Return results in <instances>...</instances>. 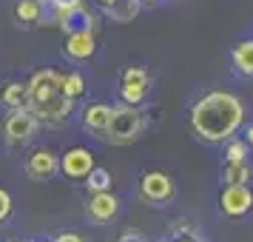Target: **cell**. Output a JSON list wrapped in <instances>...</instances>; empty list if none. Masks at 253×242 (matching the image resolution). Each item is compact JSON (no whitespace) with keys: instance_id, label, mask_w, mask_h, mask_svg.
<instances>
[{"instance_id":"obj_1","label":"cell","mask_w":253,"mask_h":242,"mask_svg":"<svg viewBox=\"0 0 253 242\" xmlns=\"http://www.w3.org/2000/svg\"><path fill=\"white\" fill-rule=\"evenodd\" d=\"M191 131L205 143H225L245 123V103L230 92H208L202 94L188 114Z\"/></svg>"},{"instance_id":"obj_2","label":"cell","mask_w":253,"mask_h":242,"mask_svg":"<svg viewBox=\"0 0 253 242\" xmlns=\"http://www.w3.org/2000/svg\"><path fill=\"white\" fill-rule=\"evenodd\" d=\"M148 128L145 111H139V105H114L111 108V123L105 131V140H111L114 145H131L134 140H139Z\"/></svg>"},{"instance_id":"obj_3","label":"cell","mask_w":253,"mask_h":242,"mask_svg":"<svg viewBox=\"0 0 253 242\" xmlns=\"http://www.w3.org/2000/svg\"><path fill=\"white\" fill-rule=\"evenodd\" d=\"M37 126H40V120L32 114V108H12L6 120H3V137L9 145H26L29 140L35 137Z\"/></svg>"},{"instance_id":"obj_4","label":"cell","mask_w":253,"mask_h":242,"mask_svg":"<svg viewBox=\"0 0 253 242\" xmlns=\"http://www.w3.org/2000/svg\"><path fill=\"white\" fill-rule=\"evenodd\" d=\"M139 196L151 205H168L176 196V185L165 171H145L139 177Z\"/></svg>"},{"instance_id":"obj_5","label":"cell","mask_w":253,"mask_h":242,"mask_svg":"<svg viewBox=\"0 0 253 242\" xmlns=\"http://www.w3.org/2000/svg\"><path fill=\"white\" fill-rule=\"evenodd\" d=\"M26 83H29V108L46 103V100H54V97L63 94V74L54 69L35 71Z\"/></svg>"},{"instance_id":"obj_6","label":"cell","mask_w":253,"mask_h":242,"mask_svg":"<svg viewBox=\"0 0 253 242\" xmlns=\"http://www.w3.org/2000/svg\"><path fill=\"white\" fill-rule=\"evenodd\" d=\"M219 211H222L225 217H233V219L251 214L253 211L251 185H222V194H219Z\"/></svg>"},{"instance_id":"obj_7","label":"cell","mask_w":253,"mask_h":242,"mask_svg":"<svg viewBox=\"0 0 253 242\" xmlns=\"http://www.w3.org/2000/svg\"><path fill=\"white\" fill-rule=\"evenodd\" d=\"M148 86H151V77L148 71L142 66H131L120 74V97L123 103L128 105H139L145 97H148Z\"/></svg>"},{"instance_id":"obj_8","label":"cell","mask_w":253,"mask_h":242,"mask_svg":"<svg viewBox=\"0 0 253 242\" xmlns=\"http://www.w3.org/2000/svg\"><path fill=\"white\" fill-rule=\"evenodd\" d=\"M51 20L63 29V32H74V29H91L97 32V17H94L83 3H71V6H54Z\"/></svg>"},{"instance_id":"obj_9","label":"cell","mask_w":253,"mask_h":242,"mask_svg":"<svg viewBox=\"0 0 253 242\" xmlns=\"http://www.w3.org/2000/svg\"><path fill=\"white\" fill-rule=\"evenodd\" d=\"M63 54L74 63H85L97 54V37H94L91 29H74V32H66V40H63Z\"/></svg>"},{"instance_id":"obj_10","label":"cell","mask_w":253,"mask_h":242,"mask_svg":"<svg viewBox=\"0 0 253 242\" xmlns=\"http://www.w3.org/2000/svg\"><path fill=\"white\" fill-rule=\"evenodd\" d=\"M94 168H97V162H94V154L88 148L77 145V148H69L66 154H60V171L69 180H85Z\"/></svg>"},{"instance_id":"obj_11","label":"cell","mask_w":253,"mask_h":242,"mask_svg":"<svg viewBox=\"0 0 253 242\" xmlns=\"http://www.w3.org/2000/svg\"><path fill=\"white\" fill-rule=\"evenodd\" d=\"M60 171V154L51 148H37L26 157V174L32 180H51L54 174Z\"/></svg>"},{"instance_id":"obj_12","label":"cell","mask_w":253,"mask_h":242,"mask_svg":"<svg viewBox=\"0 0 253 242\" xmlns=\"http://www.w3.org/2000/svg\"><path fill=\"white\" fill-rule=\"evenodd\" d=\"M85 214H88L91 222L105 225V222H111V219L120 214V199H117L111 191H97V194L88 196V202H85Z\"/></svg>"},{"instance_id":"obj_13","label":"cell","mask_w":253,"mask_h":242,"mask_svg":"<svg viewBox=\"0 0 253 242\" xmlns=\"http://www.w3.org/2000/svg\"><path fill=\"white\" fill-rule=\"evenodd\" d=\"M71 105H74V100L66 97V94H60V97H54V100H46V103H40V105H32V114H35L43 126H60V123L69 120Z\"/></svg>"},{"instance_id":"obj_14","label":"cell","mask_w":253,"mask_h":242,"mask_svg":"<svg viewBox=\"0 0 253 242\" xmlns=\"http://www.w3.org/2000/svg\"><path fill=\"white\" fill-rule=\"evenodd\" d=\"M111 108L114 105H108V103H88L83 108V126L88 131H94L97 137H105L108 123H111Z\"/></svg>"},{"instance_id":"obj_15","label":"cell","mask_w":253,"mask_h":242,"mask_svg":"<svg viewBox=\"0 0 253 242\" xmlns=\"http://www.w3.org/2000/svg\"><path fill=\"white\" fill-rule=\"evenodd\" d=\"M253 168L248 160H225L219 168V180L222 185H251Z\"/></svg>"},{"instance_id":"obj_16","label":"cell","mask_w":253,"mask_h":242,"mask_svg":"<svg viewBox=\"0 0 253 242\" xmlns=\"http://www.w3.org/2000/svg\"><path fill=\"white\" fill-rule=\"evenodd\" d=\"M0 105L12 108H29V83L23 80H9L0 86Z\"/></svg>"},{"instance_id":"obj_17","label":"cell","mask_w":253,"mask_h":242,"mask_svg":"<svg viewBox=\"0 0 253 242\" xmlns=\"http://www.w3.org/2000/svg\"><path fill=\"white\" fill-rule=\"evenodd\" d=\"M14 20L17 26H37L43 20V0H17L14 3Z\"/></svg>"},{"instance_id":"obj_18","label":"cell","mask_w":253,"mask_h":242,"mask_svg":"<svg viewBox=\"0 0 253 242\" xmlns=\"http://www.w3.org/2000/svg\"><path fill=\"white\" fill-rule=\"evenodd\" d=\"M230 63L242 77H253V40H242L230 51Z\"/></svg>"},{"instance_id":"obj_19","label":"cell","mask_w":253,"mask_h":242,"mask_svg":"<svg viewBox=\"0 0 253 242\" xmlns=\"http://www.w3.org/2000/svg\"><path fill=\"white\" fill-rule=\"evenodd\" d=\"M142 9V0H114L111 6H105V14L117 23H131Z\"/></svg>"},{"instance_id":"obj_20","label":"cell","mask_w":253,"mask_h":242,"mask_svg":"<svg viewBox=\"0 0 253 242\" xmlns=\"http://www.w3.org/2000/svg\"><path fill=\"white\" fill-rule=\"evenodd\" d=\"M83 183H85V188H88L91 194H97V191H111V171H105V168H94Z\"/></svg>"},{"instance_id":"obj_21","label":"cell","mask_w":253,"mask_h":242,"mask_svg":"<svg viewBox=\"0 0 253 242\" xmlns=\"http://www.w3.org/2000/svg\"><path fill=\"white\" fill-rule=\"evenodd\" d=\"M63 94L71 97V100L83 97V94H85V80H83V74H77V71L63 74Z\"/></svg>"},{"instance_id":"obj_22","label":"cell","mask_w":253,"mask_h":242,"mask_svg":"<svg viewBox=\"0 0 253 242\" xmlns=\"http://www.w3.org/2000/svg\"><path fill=\"white\" fill-rule=\"evenodd\" d=\"M248 148H251V145H248L245 140H233L230 137L228 148H225V160H245V157H248Z\"/></svg>"},{"instance_id":"obj_23","label":"cell","mask_w":253,"mask_h":242,"mask_svg":"<svg viewBox=\"0 0 253 242\" xmlns=\"http://www.w3.org/2000/svg\"><path fill=\"white\" fill-rule=\"evenodd\" d=\"M12 208H14V202H12V194L0 185V222H6V219L12 217Z\"/></svg>"},{"instance_id":"obj_24","label":"cell","mask_w":253,"mask_h":242,"mask_svg":"<svg viewBox=\"0 0 253 242\" xmlns=\"http://www.w3.org/2000/svg\"><path fill=\"white\" fill-rule=\"evenodd\" d=\"M117 242H145V237H142L137 228H126L123 234H120V240Z\"/></svg>"},{"instance_id":"obj_25","label":"cell","mask_w":253,"mask_h":242,"mask_svg":"<svg viewBox=\"0 0 253 242\" xmlns=\"http://www.w3.org/2000/svg\"><path fill=\"white\" fill-rule=\"evenodd\" d=\"M171 242H202V240L196 237L194 231H188V228H185V231H176V237H173Z\"/></svg>"},{"instance_id":"obj_26","label":"cell","mask_w":253,"mask_h":242,"mask_svg":"<svg viewBox=\"0 0 253 242\" xmlns=\"http://www.w3.org/2000/svg\"><path fill=\"white\" fill-rule=\"evenodd\" d=\"M54 242H85V240H83L80 234H74V231H63V234L54 237Z\"/></svg>"},{"instance_id":"obj_27","label":"cell","mask_w":253,"mask_h":242,"mask_svg":"<svg viewBox=\"0 0 253 242\" xmlns=\"http://www.w3.org/2000/svg\"><path fill=\"white\" fill-rule=\"evenodd\" d=\"M245 143L253 148V126H248V137H245Z\"/></svg>"},{"instance_id":"obj_28","label":"cell","mask_w":253,"mask_h":242,"mask_svg":"<svg viewBox=\"0 0 253 242\" xmlns=\"http://www.w3.org/2000/svg\"><path fill=\"white\" fill-rule=\"evenodd\" d=\"M97 3H100V6H103V9H105V6H111L114 0H97Z\"/></svg>"},{"instance_id":"obj_29","label":"cell","mask_w":253,"mask_h":242,"mask_svg":"<svg viewBox=\"0 0 253 242\" xmlns=\"http://www.w3.org/2000/svg\"><path fill=\"white\" fill-rule=\"evenodd\" d=\"M154 3H160V0H142V6H154Z\"/></svg>"},{"instance_id":"obj_30","label":"cell","mask_w":253,"mask_h":242,"mask_svg":"<svg viewBox=\"0 0 253 242\" xmlns=\"http://www.w3.org/2000/svg\"><path fill=\"white\" fill-rule=\"evenodd\" d=\"M40 242H46V240H40ZM51 242H54V240H51Z\"/></svg>"}]
</instances>
